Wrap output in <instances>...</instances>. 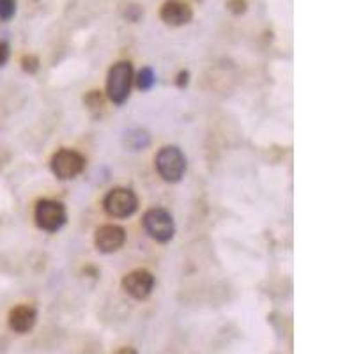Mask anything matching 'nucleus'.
Masks as SVG:
<instances>
[{"label":"nucleus","mask_w":354,"mask_h":354,"mask_svg":"<svg viewBox=\"0 0 354 354\" xmlns=\"http://www.w3.org/2000/svg\"><path fill=\"white\" fill-rule=\"evenodd\" d=\"M133 82V66L128 60L115 63L109 71L107 78V94L109 100L115 104H122L129 98Z\"/></svg>","instance_id":"1"},{"label":"nucleus","mask_w":354,"mask_h":354,"mask_svg":"<svg viewBox=\"0 0 354 354\" xmlns=\"http://www.w3.org/2000/svg\"><path fill=\"white\" fill-rule=\"evenodd\" d=\"M156 168L167 183H179L186 172V158H184L183 151L175 146L159 149L158 156H156Z\"/></svg>","instance_id":"2"},{"label":"nucleus","mask_w":354,"mask_h":354,"mask_svg":"<svg viewBox=\"0 0 354 354\" xmlns=\"http://www.w3.org/2000/svg\"><path fill=\"white\" fill-rule=\"evenodd\" d=\"M34 218H36L39 229L46 230V232H57L66 225L67 212L63 202L45 199L39 200L36 206Z\"/></svg>","instance_id":"3"},{"label":"nucleus","mask_w":354,"mask_h":354,"mask_svg":"<svg viewBox=\"0 0 354 354\" xmlns=\"http://www.w3.org/2000/svg\"><path fill=\"white\" fill-rule=\"evenodd\" d=\"M52 172L57 179H75L85 168V158L80 155L78 151L60 149L52 156Z\"/></svg>","instance_id":"4"},{"label":"nucleus","mask_w":354,"mask_h":354,"mask_svg":"<svg viewBox=\"0 0 354 354\" xmlns=\"http://www.w3.org/2000/svg\"><path fill=\"white\" fill-rule=\"evenodd\" d=\"M144 227L151 238L156 239L158 243H168L174 238L175 225L174 218L167 209L155 208L144 214Z\"/></svg>","instance_id":"5"},{"label":"nucleus","mask_w":354,"mask_h":354,"mask_svg":"<svg viewBox=\"0 0 354 354\" xmlns=\"http://www.w3.org/2000/svg\"><path fill=\"white\" fill-rule=\"evenodd\" d=\"M104 211L112 218H128L138 209V199L128 188H115L104 197Z\"/></svg>","instance_id":"6"},{"label":"nucleus","mask_w":354,"mask_h":354,"mask_svg":"<svg viewBox=\"0 0 354 354\" xmlns=\"http://www.w3.org/2000/svg\"><path fill=\"white\" fill-rule=\"evenodd\" d=\"M155 276L147 269H135L122 278V289L128 292L129 296L138 301H144L151 296L155 289Z\"/></svg>","instance_id":"7"},{"label":"nucleus","mask_w":354,"mask_h":354,"mask_svg":"<svg viewBox=\"0 0 354 354\" xmlns=\"http://www.w3.org/2000/svg\"><path fill=\"white\" fill-rule=\"evenodd\" d=\"M126 241V232L119 225H103L96 230L94 245L101 254H113L122 248Z\"/></svg>","instance_id":"8"},{"label":"nucleus","mask_w":354,"mask_h":354,"mask_svg":"<svg viewBox=\"0 0 354 354\" xmlns=\"http://www.w3.org/2000/svg\"><path fill=\"white\" fill-rule=\"evenodd\" d=\"M162 20L170 27H183L193 18V9L183 0H167L159 11Z\"/></svg>","instance_id":"9"},{"label":"nucleus","mask_w":354,"mask_h":354,"mask_svg":"<svg viewBox=\"0 0 354 354\" xmlns=\"http://www.w3.org/2000/svg\"><path fill=\"white\" fill-rule=\"evenodd\" d=\"M38 321V312L30 305H18L9 312V328L16 333H29Z\"/></svg>","instance_id":"10"},{"label":"nucleus","mask_w":354,"mask_h":354,"mask_svg":"<svg viewBox=\"0 0 354 354\" xmlns=\"http://www.w3.org/2000/svg\"><path fill=\"white\" fill-rule=\"evenodd\" d=\"M151 137L146 129H131L124 137V146L129 151H142L149 146Z\"/></svg>","instance_id":"11"},{"label":"nucleus","mask_w":354,"mask_h":354,"mask_svg":"<svg viewBox=\"0 0 354 354\" xmlns=\"http://www.w3.org/2000/svg\"><path fill=\"white\" fill-rule=\"evenodd\" d=\"M156 84V75L155 71L151 69V67H142L140 73L137 76V85L140 91H151V89L155 87Z\"/></svg>","instance_id":"12"},{"label":"nucleus","mask_w":354,"mask_h":354,"mask_svg":"<svg viewBox=\"0 0 354 354\" xmlns=\"http://www.w3.org/2000/svg\"><path fill=\"white\" fill-rule=\"evenodd\" d=\"M16 14V0H0V21H9Z\"/></svg>","instance_id":"13"},{"label":"nucleus","mask_w":354,"mask_h":354,"mask_svg":"<svg viewBox=\"0 0 354 354\" xmlns=\"http://www.w3.org/2000/svg\"><path fill=\"white\" fill-rule=\"evenodd\" d=\"M21 67H23L25 73L34 75V73L39 69V58L36 57V55H23V58H21Z\"/></svg>","instance_id":"14"},{"label":"nucleus","mask_w":354,"mask_h":354,"mask_svg":"<svg viewBox=\"0 0 354 354\" xmlns=\"http://www.w3.org/2000/svg\"><path fill=\"white\" fill-rule=\"evenodd\" d=\"M85 103L89 104V109H101L103 107V96L98 91H92L85 98Z\"/></svg>","instance_id":"15"},{"label":"nucleus","mask_w":354,"mask_h":354,"mask_svg":"<svg viewBox=\"0 0 354 354\" xmlns=\"http://www.w3.org/2000/svg\"><path fill=\"white\" fill-rule=\"evenodd\" d=\"M227 8H229V11L232 14H243L246 13L248 4H246V0H229V2H227Z\"/></svg>","instance_id":"16"},{"label":"nucleus","mask_w":354,"mask_h":354,"mask_svg":"<svg viewBox=\"0 0 354 354\" xmlns=\"http://www.w3.org/2000/svg\"><path fill=\"white\" fill-rule=\"evenodd\" d=\"M9 55H11V48H9L8 41H0V66H4L9 60Z\"/></svg>","instance_id":"17"},{"label":"nucleus","mask_w":354,"mask_h":354,"mask_svg":"<svg viewBox=\"0 0 354 354\" xmlns=\"http://www.w3.org/2000/svg\"><path fill=\"white\" fill-rule=\"evenodd\" d=\"M188 82H190V73H188V71H179V75H177V80H175V84H177V87L184 89L188 85Z\"/></svg>","instance_id":"18"},{"label":"nucleus","mask_w":354,"mask_h":354,"mask_svg":"<svg viewBox=\"0 0 354 354\" xmlns=\"http://www.w3.org/2000/svg\"><path fill=\"white\" fill-rule=\"evenodd\" d=\"M115 354H138V353L133 349V347H121Z\"/></svg>","instance_id":"19"}]
</instances>
